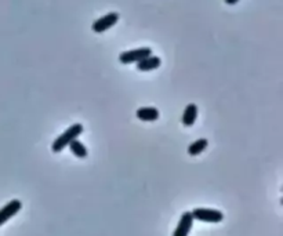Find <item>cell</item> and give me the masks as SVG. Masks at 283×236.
Segmentation results:
<instances>
[{
  "mask_svg": "<svg viewBox=\"0 0 283 236\" xmlns=\"http://www.w3.org/2000/svg\"><path fill=\"white\" fill-rule=\"evenodd\" d=\"M162 65V60L158 55L151 54L149 57H145L144 60H141L139 63H137V69L139 72H149V71H155Z\"/></svg>",
  "mask_w": 283,
  "mask_h": 236,
  "instance_id": "7",
  "label": "cell"
},
{
  "mask_svg": "<svg viewBox=\"0 0 283 236\" xmlns=\"http://www.w3.org/2000/svg\"><path fill=\"white\" fill-rule=\"evenodd\" d=\"M68 146H69L71 152H72L76 158H79V159H84V158H87V155H89L86 145L83 144L82 141L77 140V138L76 140H73Z\"/></svg>",
  "mask_w": 283,
  "mask_h": 236,
  "instance_id": "10",
  "label": "cell"
},
{
  "mask_svg": "<svg viewBox=\"0 0 283 236\" xmlns=\"http://www.w3.org/2000/svg\"><path fill=\"white\" fill-rule=\"evenodd\" d=\"M207 145H209V141L206 138H199V140L193 141L189 144L188 146V155H191V156H197V155H201L203 151L206 150Z\"/></svg>",
  "mask_w": 283,
  "mask_h": 236,
  "instance_id": "11",
  "label": "cell"
},
{
  "mask_svg": "<svg viewBox=\"0 0 283 236\" xmlns=\"http://www.w3.org/2000/svg\"><path fill=\"white\" fill-rule=\"evenodd\" d=\"M193 220L202 222H211V224H217L224 220V214L220 210L216 209H205V208H197L193 209L191 212Z\"/></svg>",
  "mask_w": 283,
  "mask_h": 236,
  "instance_id": "2",
  "label": "cell"
},
{
  "mask_svg": "<svg viewBox=\"0 0 283 236\" xmlns=\"http://www.w3.org/2000/svg\"><path fill=\"white\" fill-rule=\"evenodd\" d=\"M193 217H192L191 212H185L181 214L178 225L176 228V231L173 232V236H188L191 232L192 227H193Z\"/></svg>",
  "mask_w": 283,
  "mask_h": 236,
  "instance_id": "6",
  "label": "cell"
},
{
  "mask_svg": "<svg viewBox=\"0 0 283 236\" xmlns=\"http://www.w3.org/2000/svg\"><path fill=\"white\" fill-rule=\"evenodd\" d=\"M137 119L143 122H156L160 117L158 108L155 106H144V108H138L135 111Z\"/></svg>",
  "mask_w": 283,
  "mask_h": 236,
  "instance_id": "8",
  "label": "cell"
},
{
  "mask_svg": "<svg viewBox=\"0 0 283 236\" xmlns=\"http://www.w3.org/2000/svg\"><path fill=\"white\" fill-rule=\"evenodd\" d=\"M83 130H84V129H83L82 123H75V125L69 126L67 130L64 131L63 134L58 135L57 138L54 140L53 145H51V151H53L54 154L63 152L73 140L79 138V135H82Z\"/></svg>",
  "mask_w": 283,
  "mask_h": 236,
  "instance_id": "1",
  "label": "cell"
},
{
  "mask_svg": "<svg viewBox=\"0 0 283 236\" xmlns=\"http://www.w3.org/2000/svg\"><path fill=\"white\" fill-rule=\"evenodd\" d=\"M224 2H225L227 5L234 6V5H236V3H238V2H239V0H224Z\"/></svg>",
  "mask_w": 283,
  "mask_h": 236,
  "instance_id": "12",
  "label": "cell"
},
{
  "mask_svg": "<svg viewBox=\"0 0 283 236\" xmlns=\"http://www.w3.org/2000/svg\"><path fill=\"white\" fill-rule=\"evenodd\" d=\"M118 21H119V14H118V13H115V11L108 13V14L102 15L101 18H98L97 21L93 22L92 25L93 32H96V34H102V32H105V31L112 28Z\"/></svg>",
  "mask_w": 283,
  "mask_h": 236,
  "instance_id": "4",
  "label": "cell"
},
{
  "mask_svg": "<svg viewBox=\"0 0 283 236\" xmlns=\"http://www.w3.org/2000/svg\"><path fill=\"white\" fill-rule=\"evenodd\" d=\"M151 54H152V50L149 47H139L134 48V50H127V51L120 53L119 61L122 64H125V65L137 64L139 63L141 60H144L145 57H149Z\"/></svg>",
  "mask_w": 283,
  "mask_h": 236,
  "instance_id": "3",
  "label": "cell"
},
{
  "mask_svg": "<svg viewBox=\"0 0 283 236\" xmlns=\"http://www.w3.org/2000/svg\"><path fill=\"white\" fill-rule=\"evenodd\" d=\"M197 119V106L195 104H188L185 106V109L183 112V117H181V122H183L184 126L187 127H191V126L195 125V122Z\"/></svg>",
  "mask_w": 283,
  "mask_h": 236,
  "instance_id": "9",
  "label": "cell"
},
{
  "mask_svg": "<svg viewBox=\"0 0 283 236\" xmlns=\"http://www.w3.org/2000/svg\"><path fill=\"white\" fill-rule=\"evenodd\" d=\"M21 209H22V203L18 199L10 200L6 206L0 209V227L5 225L6 222L14 217L15 214H18Z\"/></svg>",
  "mask_w": 283,
  "mask_h": 236,
  "instance_id": "5",
  "label": "cell"
}]
</instances>
